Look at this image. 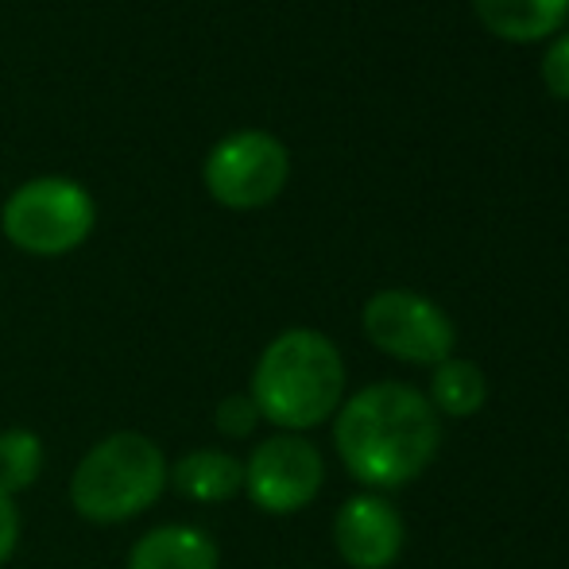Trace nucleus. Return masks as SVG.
<instances>
[{
    "mask_svg": "<svg viewBox=\"0 0 569 569\" xmlns=\"http://www.w3.org/2000/svg\"><path fill=\"white\" fill-rule=\"evenodd\" d=\"M333 446L352 480L368 488H403L435 461L442 422L411 383H368L338 407Z\"/></svg>",
    "mask_w": 569,
    "mask_h": 569,
    "instance_id": "f257e3e1",
    "label": "nucleus"
},
{
    "mask_svg": "<svg viewBox=\"0 0 569 569\" xmlns=\"http://www.w3.org/2000/svg\"><path fill=\"white\" fill-rule=\"evenodd\" d=\"M345 391V360L326 333L287 330L260 352L252 372V403L260 419L283 430L322 427L338 415Z\"/></svg>",
    "mask_w": 569,
    "mask_h": 569,
    "instance_id": "f03ea898",
    "label": "nucleus"
},
{
    "mask_svg": "<svg viewBox=\"0 0 569 569\" xmlns=\"http://www.w3.org/2000/svg\"><path fill=\"white\" fill-rule=\"evenodd\" d=\"M171 465L159 442L140 430H117L78 461L70 477V503L90 523H124L163 496Z\"/></svg>",
    "mask_w": 569,
    "mask_h": 569,
    "instance_id": "7ed1b4c3",
    "label": "nucleus"
},
{
    "mask_svg": "<svg viewBox=\"0 0 569 569\" xmlns=\"http://www.w3.org/2000/svg\"><path fill=\"white\" fill-rule=\"evenodd\" d=\"M98 226V202L74 179H31L0 210V229L20 252L67 256Z\"/></svg>",
    "mask_w": 569,
    "mask_h": 569,
    "instance_id": "20e7f679",
    "label": "nucleus"
},
{
    "mask_svg": "<svg viewBox=\"0 0 569 569\" xmlns=\"http://www.w3.org/2000/svg\"><path fill=\"white\" fill-rule=\"evenodd\" d=\"M287 174H291V159H287L283 140L248 128V132H232L213 143L202 179L210 198L226 210H260L283 194Z\"/></svg>",
    "mask_w": 569,
    "mask_h": 569,
    "instance_id": "39448f33",
    "label": "nucleus"
},
{
    "mask_svg": "<svg viewBox=\"0 0 569 569\" xmlns=\"http://www.w3.org/2000/svg\"><path fill=\"white\" fill-rule=\"evenodd\" d=\"M365 333L380 352L407 365H442L453 357L457 330L438 302L415 291H380L365 302Z\"/></svg>",
    "mask_w": 569,
    "mask_h": 569,
    "instance_id": "423d86ee",
    "label": "nucleus"
},
{
    "mask_svg": "<svg viewBox=\"0 0 569 569\" xmlns=\"http://www.w3.org/2000/svg\"><path fill=\"white\" fill-rule=\"evenodd\" d=\"M326 461L315 442L299 435H276L244 461V492L268 516H295L322 492Z\"/></svg>",
    "mask_w": 569,
    "mask_h": 569,
    "instance_id": "0eeeda50",
    "label": "nucleus"
},
{
    "mask_svg": "<svg viewBox=\"0 0 569 569\" xmlns=\"http://www.w3.org/2000/svg\"><path fill=\"white\" fill-rule=\"evenodd\" d=\"M333 542L352 569H388L403 550V519L383 496H352L333 519Z\"/></svg>",
    "mask_w": 569,
    "mask_h": 569,
    "instance_id": "6e6552de",
    "label": "nucleus"
},
{
    "mask_svg": "<svg viewBox=\"0 0 569 569\" xmlns=\"http://www.w3.org/2000/svg\"><path fill=\"white\" fill-rule=\"evenodd\" d=\"M128 569H221V550L202 527L167 523L132 542Z\"/></svg>",
    "mask_w": 569,
    "mask_h": 569,
    "instance_id": "1a4fd4ad",
    "label": "nucleus"
},
{
    "mask_svg": "<svg viewBox=\"0 0 569 569\" xmlns=\"http://www.w3.org/2000/svg\"><path fill=\"white\" fill-rule=\"evenodd\" d=\"M480 23L511 43L547 39L569 20V0H472Z\"/></svg>",
    "mask_w": 569,
    "mask_h": 569,
    "instance_id": "9d476101",
    "label": "nucleus"
},
{
    "mask_svg": "<svg viewBox=\"0 0 569 569\" xmlns=\"http://www.w3.org/2000/svg\"><path fill=\"white\" fill-rule=\"evenodd\" d=\"M167 480L194 503H226L244 488V461L221 450H194L171 465Z\"/></svg>",
    "mask_w": 569,
    "mask_h": 569,
    "instance_id": "9b49d317",
    "label": "nucleus"
},
{
    "mask_svg": "<svg viewBox=\"0 0 569 569\" xmlns=\"http://www.w3.org/2000/svg\"><path fill=\"white\" fill-rule=\"evenodd\" d=\"M430 407L450 419H469L485 407L488 399V383H485V372H480L472 360H442L435 368V380H430Z\"/></svg>",
    "mask_w": 569,
    "mask_h": 569,
    "instance_id": "f8f14e48",
    "label": "nucleus"
},
{
    "mask_svg": "<svg viewBox=\"0 0 569 569\" xmlns=\"http://www.w3.org/2000/svg\"><path fill=\"white\" fill-rule=\"evenodd\" d=\"M39 472H43V442L36 430H0V492H23L36 485Z\"/></svg>",
    "mask_w": 569,
    "mask_h": 569,
    "instance_id": "ddd939ff",
    "label": "nucleus"
},
{
    "mask_svg": "<svg viewBox=\"0 0 569 569\" xmlns=\"http://www.w3.org/2000/svg\"><path fill=\"white\" fill-rule=\"evenodd\" d=\"M213 422H218V430L226 438H248L256 430V422H260V411H256L252 396H229L218 403Z\"/></svg>",
    "mask_w": 569,
    "mask_h": 569,
    "instance_id": "4468645a",
    "label": "nucleus"
},
{
    "mask_svg": "<svg viewBox=\"0 0 569 569\" xmlns=\"http://www.w3.org/2000/svg\"><path fill=\"white\" fill-rule=\"evenodd\" d=\"M542 82L555 98L569 101V31L550 43L547 59H542Z\"/></svg>",
    "mask_w": 569,
    "mask_h": 569,
    "instance_id": "2eb2a0df",
    "label": "nucleus"
},
{
    "mask_svg": "<svg viewBox=\"0 0 569 569\" xmlns=\"http://www.w3.org/2000/svg\"><path fill=\"white\" fill-rule=\"evenodd\" d=\"M16 542H20V511H16L12 496L0 492V566L12 558Z\"/></svg>",
    "mask_w": 569,
    "mask_h": 569,
    "instance_id": "dca6fc26",
    "label": "nucleus"
}]
</instances>
